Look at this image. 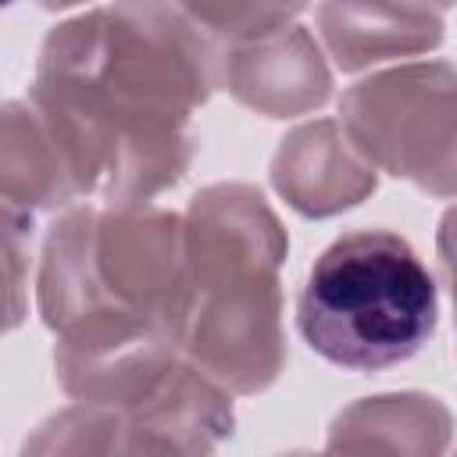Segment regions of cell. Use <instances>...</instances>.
<instances>
[{
	"label": "cell",
	"instance_id": "1",
	"mask_svg": "<svg viewBox=\"0 0 457 457\" xmlns=\"http://www.w3.org/2000/svg\"><path fill=\"white\" fill-rule=\"evenodd\" d=\"M436 282L407 239L350 232L314 261L296 325L325 361L378 371L414 357L436 332Z\"/></svg>",
	"mask_w": 457,
	"mask_h": 457
}]
</instances>
